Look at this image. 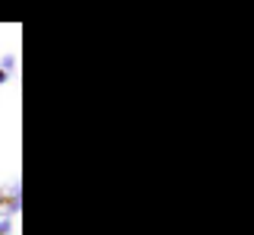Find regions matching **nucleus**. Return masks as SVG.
Segmentation results:
<instances>
[{"label": "nucleus", "mask_w": 254, "mask_h": 235, "mask_svg": "<svg viewBox=\"0 0 254 235\" xmlns=\"http://www.w3.org/2000/svg\"><path fill=\"white\" fill-rule=\"evenodd\" d=\"M6 80H10V76H6V73H3V70H0V86H3Z\"/></svg>", "instance_id": "3"}, {"label": "nucleus", "mask_w": 254, "mask_h": 235, "mask_svg": "<svg viewBox=\"0 0 254 235\" xmlns=\"http://www.w3.org/2000/svg\"><path fill=\"white\" fill-rule=\"evenodd\" d=\"M13 229H16L13 219L10 216H0V235H13Z\"/></svg>", "instance_id": "2"}, {"label": "nucleus", "mask_w": 254, "mask_h": 235, "mask_svg": "<svg viewBox=\"0 0 254 235\" xmlns=\"http://www.w3.org/2000/svg\"><path fill=\"white\" fill-rule=\"evenodd\" d=\"M16 64H19V60H16V54H3V58H0V70H3L6 76L16 70Z\"/></svg>", "instance_id": "1"}]
</instances>
